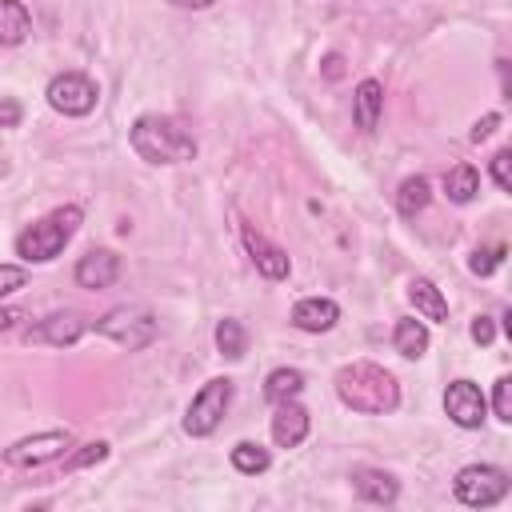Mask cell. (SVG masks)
Segmentation results:
<instances>
[{"instance_id":"7","label":"cell","mask_w":512,"mask_h":512,"mask_svg":"<svg viewBox=\"0 0 512 512\" xmlns=\"http://www.w3.org/2000/svg\"><path fill=\"white\" fill-rule=\"evenodd\" d=\"M44 96H48V104L60 116H88L96 108V100H100V88L84 72H60V76L48 80V92Z\"/></svg>"},{"instance_id":"35","label":"cell","mask_w":512,"mask_h":512,"mask_svg":"<svg viewBox=\"0 0 512 512\" xmlns=\"http://www.w3.org/2000/svg\"><path fill=\"white\" fill-rule=\"evenodd\" d=\"M328 76H332V80L340 76V56H328Z\"/></svg>"},{"instance_id":"15","label":"cell","mask_w":512,"mask_h":512,"mask_svg":"<svg viewBox=\"0 0 512 512\" xmlns=\"http://www.w3.org/2000/svg\"><path fill=\"white\" fill-rule=\"evenodd\" d=\"M340 320V304L328 296H304L292 304V328L300 332H328Z\"/></svg>"},{"instance_id":"22","label":"cell","mask_w":512,"mask_h":512,"mask_svg":"<svg viewBox=\"0 0 512 512\" xmlns=\"http://www.w3.org/2000/svg\"><path fill=\"white\" fill-rule=\"evenodd\" d=\"M216 348H220L224 360H244V352H248V328L236 316H224L216 324Z\"/></svg>"},{"instance_id":"28","label":"cell","mask_w":512,"mask_h":512,"mask_svg":"<svg viewBox=\"0 0 512 512\" xmlns=\"http://www.w3.org/2000/svg\"><path fill=\"white\" fill-rule=\"evenodd\" d=\"M508 164H512V152H508V148H500V152L492 156V180H496V188H500V192H512V176H508Z\"/></svg>"},{"instance_id":"1","label":"cell","mask_w":512,"mask_h":512,"mask_svg":"<svg viewBox=\"0 0 512 512\" xmlns=\"http://www.w3.org/2000/svg\"><path fill=\"white\" fill-rule=\"evenodd\" d=\"M336 396L344 408H352L360 416H388L400 404V384L388 368H380L372 360H352L336 372Z\"/></svg>"},{"instance_id":"32","label":"cell","mask_w":512,"mask_h":512,"mask_svg":"<svg viewBox=\"0 0 512 512\" xmlns=\"http://www.w3.org/2000/svg\"><path fill=\"white\" fill-rule=\"evenodd\" d=\"M20 124V104L16 100H0V128H16Z\"/></svg>"},{"instance_id":"30","label":"cell","mask_w":512,"mask_h":512,"mask_svg":"<svg viewBox=\"0 0 512 512\" xmlns=\"http://www.w3.org/2000/svg\"><path fill=\"white\" fill-rule=\"evenodd\" d=\"M496 124H500V112H488V116H480V120L472 124V132H468V140H472V144H480V140H488V136L496 132Z\"/></svg>"},{"instance_id":"23","label":"cell","mask_w":512,"mask_h":512,"mask_svg":"<svg viewBox=\"0 0 512 512\" xmlns=\"http://www.w3.org/2000/svg\"><path fill=\"white\" fill-rule=\"evenodd\" d=\"M428 200H432L428 176H408V180L400 184V192H396V212H400V216H416V212L428 208Z\"/></svg>"},{"instance_id":"25","label":"cell","mask_w":512,"mask_h":512,"mask_svg":"<svg viewBox=\"0 0 512 512\" xmlns=\"http://www.w3.org/2000/svg\"><path fill=\"white\" fill-rule=\"evenodd\" d=\"M108 456V444L104 440H88V444H80L76 452H64L60 460H64V472H80V468H88V464H100Z\"/></svg>"},{"instance_id":"13","label":"cell","mask_w":512,"mask_h":512,"mask_svg":"<svg viewBox=\"0 0 512 512\" xmlns=\"http://www.w3.org/2000/svg\"><path fill=\"white\" fill-rule=\"evenodd\" d=\"M244 248H248L252 264H256V272H260L264 280H284V276L292 272V260H288V252H284L280 244L264 240V236H260L252 224H244Z\"/></svg>"},{"instance_id":"26","label":"cell","mask_w":512,"mask_h":512,"mask_svg":"<svg viewBox=\"0 0 512 512\" xmlns=\"http://www.w3.org/2000/svg\"><path fill=\"white\" fill-rule=\"evenodd\" d=\"M500 260H504V244L476 248V252H472V260H468V272H472V276H492V272L500 268Z\"/></svg>"},{"instance_id":"3","label":"cell","mask_w":512,"mask_h":512,"mask_svg":"<svg viewBox=\"0 0 512 512\" xmlns=\"http://www.w3.org/2000/svg\"><path fill=\"white\" fill-rule=\"evenodd\" d=\"M84 224V212L76 204H64V208H52L48 216H40L36 224H28L20 236H16V256L24 264H48L64 252V244L76 236V228Z\"/></svg>"},{"instance_id":"9","label":"cell","mask_w":512,"mask_h":512,"mask_svg":"<svg viewBox=\"0 0 512 512\" xmlns=\"http://www.w3.org/2000/svg\"><path fill=\"white\" fill-rule=\"evenodd\" d=\"M92 328V320L88 316H80V312H72V308H64V312H48L44 320H36L24 336L32 340V344H52V348H72L84 332Z\"/></svg>"},{"instance_id":"18","label":"cell","mask_w":512,"mask_h":512,"mask_svg":"<svg viewBox=\"0 0 512 512\" xmlns=\"http://www.w3.org/2000/svg\"><path fill=\"white\" fill-rule=\"evenodd\" d=\"M392 348L404 356V360H420L428 352V324L420 316H404L396 320L392 328Z\"/></svg>"},{"instance_id":"10","label":"cell","mask_w":512,"mask_h":512,"mask_svg":"<svg viewBox=\"0 0 512 512\" xmlns=\"http://www.w3.org/2000/svg\"><path fill=\"white\" fill-rule=\"evenodd\" d=\"M444 412H448V420L456 424V428H480L484 424V416H488V400H484V392H480V384H472V380H452L448 388H444Z\"/></svg>"},{"instance_id":"11","label":"cell","mask_w":512,"mask_h":512,"mask_svg":"<svg viewBox=\"0 0 512 512\" xmlns=\"http://www.w3.org/2000/svg\"><path fill=\"white\" fill-rule=\"evenodd\" d=\"M308 428H312V416H308V408L296 396L276 404V412H272V440H276V448H300L308 440Z\"/></svg>"},{"instance_id":"20","label":"cell","mask_w":512,"mask_h":512,"mask_svg":"<svg viewBox=\"0 0 512 512\" xmlns=\"http://www.w3.org/2000/svg\"><path fill=\"white\" fill-rule=\"evenodd\" d=\"M476 192H480V172H476L472 164H452V168L444 172V196H448L452 204H472Z\"/></svg>"},{"instance_id":"12","label":"cell","mask_w":512,"mask_h":512,"mask_svg":"<svg viewBox=\"0 0 512 512\" xmlns=\"http://www.w3.org/2000/svg\"><path fill=\"white\" fill-rule=\"evenodd\" d=\"M116 276H120V256L112 252V248H88L80 260H76V268H72V280L80 284V288H108V284H116Z\"/></svg>"},{"instance_id":"34","label":"cell","mask_w":512,"mask_h":512,"mask_svg":"<svg viewBox=\"0 0 512 512\" xmlns=\"http://www.w3.org/2000/svg\"><path fill=\"white\" fill-rule=\"evenodd\" d=\"M16 320H24V312H20V308H4V304H0V332H8Z\"/></svg>"},{"instance_id":"6","label":"cell","mask_w":512,"mask_h":512,"mask_svg":"<svg viewBox=\"0 0 512 512\" xmlns=\"http://www.w3.org/2000/svg\"><path fill=\"white\" fill-rule=\"evenodd\" d=\"M508 488H512V480L496 464H468L452 480V492H456V500L464 508H492V504H500L508 496Z\"/></svg>"},{"instance_id":"2","label":"cell","mask_w":512,"mask_h":512,"mask_svg":"<svg viewBox=\"0 0 512 512\" xmlns=\"http://www.w3.org/2000/svg\"><path fill=\"white\" fill-rule=\"evenodd\" d=\"M128 144L144 164H184L196 156V136L164 112H144L128 128Z\"/></svg>"},{"instance_id":"19","label":"cell","mask_w":512,"mask_h":512,"mask_svg":"<svg viewBox=\"0 0 512 512\" xmlns=\"http://www.w3.org/2000/svg\"><path fill=\"white\" fill-rule=\"evenodd\" d=\"M32 32V12L24 8V0H0V44L16 48L24 44Z\"/></svg>"},{"instance_id":"29","label":"cell","mask_w":512,"mask_h":512,"mask_svg":"<svg viewBox=\"0 0 512 512\" xmlns=\"http://www.w3.org/2000/svg\"><path fill=\"white\" fill-rule=\"evenodd\" d=\"M24 284H28V272H24L20 264H0V296L16 292V288H24Z\"/></svg>"},{"instance_id":"27","label":"cell","mask_w":512,"mask_h":512,"mask_svg":"<svg viewBox=\"0 0 512 512\" xmlns=\"http://www.w3.org/2000/svg\"><path fill=\"white\" fill-rule=\"evenodd\" d=\"M492 412H496V420L512 424V376H500L496 380V388H492Z\"/></svg>"},{"instance_id":"16","label":"cell","mask_w":512,"mask_h":512,"mask_svg":"<svg viewBox=\"0 0 512 512\" xmlns=\"http://www.w3.org/2000/svg\"><path fill=\"white\" fill-rule=\"evenodd\" d=\"M380 112H384V84L376 76H364L356 84V96H352V124L360 132H376Z\"/></svg>"},{"instance_id":"4","label":"cell","mask_w":512,"mask_h":512,"mask_svg":"<svg viewBox=\"0 0 512 512\" xmlns=\"http://www.w3.org/2000/svg\"><path fill=\"white\" fill-rule=\"evenodd\" d=\"M92 328L100 336H108L112 344L128 348V352H140L156 340V316L140 304H120V308H108L100 320H92Z\"/></svg>"},{"instance_id":"24","label":"cell","mask_w":512,"mask_h":512,"mask_svg":"<svg viewBox=\"0 0 512 512\" xmlns=\"http://www.w3.org/2000/svg\"><path fill=\"white\" fill-rule=\"evenodd\" d=\"M268 464H272V456H268L264 444H256V440H240V444H232V468H236V472H244V476H260V472H268Z\"/></svg>"},{"instance_id":"33","label":"cell","mask_w":512,"mask_h":512,"mask_svg":"<svg viewBox=\"0 0 512 512\" xmlns=\"http://www.w3.org/2000/svg\"><path fill=\"white\" fill-rule=\"evenodd\" d=\"M172 8H180V12H204V8H212L216 0H168Z\"/></svg>"},{"instance_id":"17","label":"cell","mask_w":512,"mask_h":512,"mask_svg":"<svg viewBox=\"0 0 512 512\" xmlns=\"http://www.w3.org/2000/svg\"><path fill=\"white\" fill-rule=\"evenodd\" d=\"M408 300H412V308H416L420 320L448 324V300H444V292H440L428 276H412V280H408Z\"/></svg>"},{"instance_id":"8","label":"cell","mask_w":512,"mask_h":512,"mask_svg":"<svg viewBox=\"0 0 512 512\" xmlns=\"http://www.w3.org/2000/svg\"><path fill=\"white\" fill-rule=\"evenodd\" d=\"M68 448H72V432L68 428H48V432L24 436L12 448H4V464H12V468H40L48 460H60Z\"/></svg>"},{"instance_id":"5","label":"cell","mask_w":512,"mask_h":512,"mask_svg":"<svg viewBox=\"0 0 512 512\" xmlns=\"http://www.w3.org/2000/svg\"><path fill=\"white\" fill-rule=\"evenodd\" d=\"M232 396H236V384H232L228 376L208 380V384L192 396V404H188V412H184V432H188V436H196V440L212 436V432L220 428V420L228 416Z\"/></svg>"},{"instance_id":"31","label":"cell","mask_w":512,"mask_h":512,"mask_svg":"<svg viewBox=\"0 0 512 512\" xmlns=\"http://www.w3.org/2000/svg\"><path fill=\"white\" fill-rule=\"evenodd\" d=\"M472 340H476V344H492V340H496L492 316H476V320H472Z\"/></svg>"},{"instance_id":"14","label":"cell","mask_w":512,"mask_h":512,"mask_svg":"<svg viewBox=\"0 0 512 512\" xmlns=\"http://www.w3.org/2000/svg\"><path fill=\"white\" fill-rule=\"evenodd\" d=\"M348 480H352V492L368 504H396V496H400V480L372 464H356Z\"/></svg>"},{"instance_id":"21","label":"cell","mask_w":512,"mask_h":512,"mask_svg":"<svg viewBox=\"0 0 512 512\" xmlns=\"http://www.w3.org/2000/svg\"><path fill=\"white\" fill-rule=\"evenodd\" d=\"M304 392V372L300 368H272L264 376V400L268 404H280V400H292Z\"/></svg>"}]
</instances>
